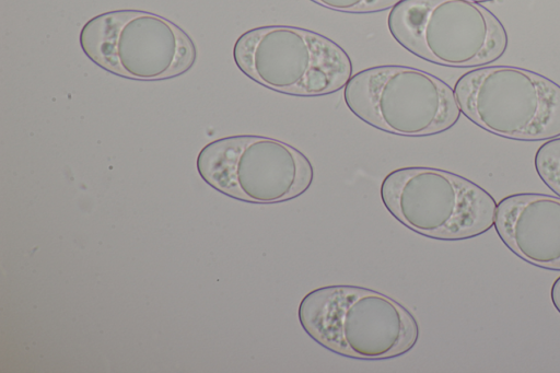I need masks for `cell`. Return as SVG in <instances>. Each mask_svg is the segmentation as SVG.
I'll list each match as a JSON object with an SVG mask.
<instances>
[{
	"instance_id": "9",
	"label": "cell",
	"mask_w": 560,
	"mask_h": 373,
	"mask_svg": "<svg viewBox=\"0 0 560 373\" xmlns=\"http://www.w3.org/2000/svg\"><path fill=\"white\" fill-rule=\"evenodd\" d=\"M503 244L524 261L560 271V197L513 194L497 203L494 224Z\"/></svg>"
},
{
	"instance_id": "7",
	"label": "cell",
	"mask_w": 560,
	"mask_h": 373,
	"mask_svg": "<svg viewBox=\"0 0 560 373\" xmlns=\"http://www.w3.org/2000/svg\"><path fill=\"white\" fill-rule=\"evenodd\" d=\"M80 46L98 67L140 81L180 75L196 60L195 44L182 27L142 10H115L92 18L80 32Z\"/></svg>"
},
{
	"instance_id": "11",
	"label": "cell",
	"mask_w": 560,
	"mask_h": 373,
	"mask_svg": "<svg viewBox=\"0 0 560 373\" xmlns=\"http://www.w3.org/2000/svg\"><path fill=\"white\" fill-rule=\"evenodd\" d=\"M328 10L342 13H375L394 8L402 0H311Z\"/></svg>"
},
{
	"instance_id": "8",
	"label": "cell",
	"mask_w": 560,
	"mask_h": 373,
	"mask_svg": "<svg viewBox=\"0 0 560 373\" xmlns=\"http://www.w3.org/2000/svg\"><path fill=\"white\" fill-rule=\"evenodd\" d=\"M197 170L218 191L260 205L298 198L314 179L313 165L299 149L256 135L230 136L208 143L198 154Z\"/></svg>"
},
{
	"instance_id": "12",
	"label": "cell",
	"mask_w": 560,
	"mask_h": 373,
	"mask_svg": "<svg viewBox=\"0 0 560 373\" xmlns=\"http://www.w3.org/2000/svg\"><path fill=\"white\" fill-rule=\"evenodd\" d=\"M550 300L555 308L560 313V276L553 281L551 285Z\"/></svg>"
},
{
	"instance_id": "2",
	"label": "cell",
	"mask_w": 560,
	"mask_h": 373,
	"mask_svg": "<svg viewBox=\"0 0 560 373\" xmlns=\"http://www.w3.org/2000/svg\"><path fill=\"white\" fill-rule=\"evenodd\" d=\"M238 69L278 93L313 97L332 94L352 77L347 51L317 32L291 25H265L243 33L233 47Z\"/></svg>"
},
{
	"instance_id": "6",
	"label": "cell",
	"mask_w": 560,
	"mask_h": 373,
	"mask_svg": "<svg viewBox=\"0 0 560 373\" xmlns=\"http://www.w3.org/2000/svg\"><path fill=\"white\" fill-rule=\"evenodd\" d=\"M347 107L365 124L402 137H427L451 129L460 117L454 89L409 66L363 69L343 91Z\"/></svg>"
},
{
	"instance_id": "10",
	"label": "cell",
	"mask_w": 560,
	"mask_h": 373,
	"mask_svg": "<svg viewBox=\"0 0 560 373\" xmlns=\"http://www.w3.org/2000/svg\"><path fill=\"white\" fill-rule=\"evenodd\" d=\"M534 166L542 183L560 197V137L547 140L537 149Z\"/></svg>"
},
{
	"instance_id": "13",
	"label": "cell",
	"mask_w": 560,
	"mask_h": 373,
	"mask_svg": "<svg viewBox=\"0 0 560 373\" xmlns=\"http://www.w3.org/2000/svg\"><path fill=\"white\" fill-rule=\"evenodd\" d=\"M470 1H475V2H488V1H493V0H470Z\"/></svg>"
},
{
	"instance_id": "5",
	"label": "cell",
	"mask_w": 560,
	"mask_h": 373,
	"mask_svg": "<svg viewBox=\"0 0 560 373\" xmlns=\"http://www.w3.org/2000/svg\"><path fill=\"white\" fill-rule=\"evenodd\" d=\"M462 114L483 130L512 140L560 137V84L515 66L475 68L455 82Z\"/></svg>"
},
{
	"instance_id": "4",
	"label": "cell",
	"mask_w": 560,
	"mask_h": 373,
	"mask_svg": "<svg viewBox=\"0 0 560 373\" xmlns=\"http://www.w3.org/2000/svg\"><path fill=\"white\" fill-rule=\"evenodd\" d=\"M381 199L402 225L425 237L459 241L494 224L497 201L472 180L436 167L408 166L388 173Z\"/></svg>"
},
{
	"instance_id": "3",
	"label": "cell",
	"mask_w": 560,
	"mask_h": 373,
	"mask_svg": "<svg viewBox=\"0 0 560 373\" xmlns=\"http://www.w3.org/2000/svg\"><path fill=\"white\" fill-rule=\"evenodd\" d=\"M387 26L406 50L444 67L486 66L509 45L499 18L470 0H402L390 9Z\"/></svg>"
},
{
	"instance_id": "1",
	"label": "cell",
	"mask_w": 560,
	"mask_h": 373,
	"mask_svg": "<svg viewBox=\"0 0 560 373\" xmlns=\"http://www.w3.org/2000/svg\"><path fill=\"white\" fill-rule=\"evenodd\" d=\"M298 317L314 341L352 359L400 357L419 338L418 322L401 303L358 285L334 284L310 291L299 304Z\"/></svg>"
}]
</instances>
